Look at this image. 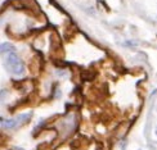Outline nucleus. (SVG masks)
Instances as JSON below:
<instances>
[{
  "label": "nucleus",
  "mask_w": 157,
  "mask_h": 150,
  "mask_svg": "<svg viewBox=\"0 0 157 150\" xmlns=\"http://www.w3.org/2000/svg\"><path fill=\"white\" fill-rule=\"evenodd\" d=\"M18 126H19V123H18L17 118H9V119H5V121L3 122V127L9 128V130H12V128H17Z\"/></svg>",
  "instance_id": "obj_2"
},
{
  "label": "nucleus",
  "mask_w": 157,
  "mask_h": 150,
  "mask_svg": "<svg viewBox=\"0 0 157 150\" xmlns=\"http://www.w3.org/2000/svg\"><path fill=\"white\" fill-rule=\"evenodd\" d=\"M155 135H156V137H157V127H156V131H155Z\"/></svg>",
  "instance_id": "obj_4"
},
{
  "label": "nucleus",
  "mask_w": 157,
  "mask_h": 150,
  "mask_svg": "<svg viewBox=\"0 0 157 150\" xmlns=\"http://www.w3.org/2000/svg\"><path fill=\"white\" fill-rule=\"evenodd\" d=\"M5 68L9 71L12 75L14 76H22L25 73V66L22 60L19 59V57L14 53V51H12V53L8 54L5 59Z\"/></svg>",
  "instance_id": "obj_1"
},
{
  "label": "nucleus",
  "mask_w": 157,
  "mask_h": 150,
  "mask_svg": "<svg viewBox=\"0 0 157 150\" xmlns=\"http://www.w3.org/2000/svg\"><path fill=\"white\" fill-rule=\"evenodd\" d=\"M12 51H14V46H13L12 44L9 42H4L0 45V53L4 54V53H12Z\"/></svg>",
  "instance_id": "obj_3"
}]
</instances>
